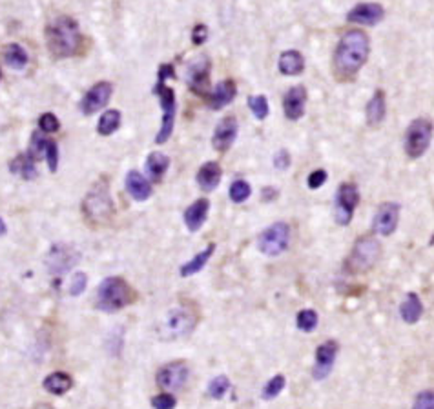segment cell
Instances as JSON below:
<instances>
[{
    "mask_svg": "<svg viewBox=\"0 0 434 409\" xmlns=\"http://www.w3.org/2000/svg\"><path fill=\"white\" fill-rule=\"evenodd\" d=\"M33 409H55V408H53V406H50V404H39V406H35Z\"/></svg>",
    "mask_w": 434,
    "mask_h": 409,
    "instance_id": "f907efd6",
    "label": "cell"
},
{
    "mask_svg": "<svg viewBox=\"0 0 434 409\" xmlns=\"http://www.w3.org/2000/svg\"><path fill=\"white\" fill-rule=\"evenodd\" d=\"M208 211H210V200L199 199L194 204L188 206L185 211V224L188 231L196 233L203 228V224L207 222Z\"/></svg>",
    "mask_w": 434,
    "mask_h": 409,
    "instance_id": "44dd1931",
    "label": "cell"
},
{
    "mask_svg": "<svg viewBox=\"0 0 434 409\" xmlns=\"http://www.w3.org/2000/svg\"><path fill=\"white\" fill-rule=\"evenodd\" d=\"M248 108L252 109L254 117L258 118V120H265V118L269 117L270 111L269 98L265 97V95H254V97L248 98Z\"/></svg>",
    "mask_w": 434,
    "mask_h": 409,
    "instance_id": "836d02e7",
    "label": "cell"
},
{
    "mask_svg": "<svg viewBox=\"0 0 434 409\" xmlns=\"http://www.w3.org/2000/svg\"><path fill=\"white\" fill-rule=\"evenodd\" d=\"M385 108H387V106H385V91L378 89V91H374V95H372V98L367 104L369 126L376 128V126H380V124L383 122V118H385Z\"/></svg>",
    "mask_w": 434,
    "mask_h": 409,
    "instance_id": "484cf974",
    "label": "cell"
},
{
    "mask_svg": "<svg viewBox=\"0 0 434 409\" xmlns=\"http://www.w3.org/2000/svg\"><path fill=\"white\" fill-rule=\"evenodd\" d=\"M223 177L221 166L217 162H207L203 164L199 171H197V184L203 191H214L219 186Z\"/></svg>",
    "mask_w": 434,
    "mask_h": 409,
    "instance_id": "603a6c76",
    "label": "cell"
},
{
    "mask_svg": "<svg viewBox=\"0 0 434 409\" xmlns=\"http://www.w3.org/2000/svg\"><path fill=\"white\" fill-rule=\"evenodd\" d=\"M360 204V191L358 186L352 182H345L340 186L336 195V222L340 225L351 224L354 210Z\"/></svg>",
    "mask_w": 434,
    "mask_h": 409,
    "instance_id": "30bf717a",
    "label": "cell"
},
{
    "mask_svg": "<svg viewBox=\"0 0 434 409\" xmlns=\"http://www.w3.org/2000/svg\"><path fill=\"white\" fill-rule=\"evenodd\" d=\"M135 298H137V293L124 278H121V276H108L99 286L95 307L99 311L115 313L121 311L123 307L130 306V304H134Z\"/></svg>",
    "mask_w": 434,
    "mask_h": 409,
    "instance_id": "3957f363",
    "label": "cell"
},
{
    "mask_svg": "<svg viewBox=\"0 0 434 409\" xmlns=\"http://www.w3.org/2000/svg\"><path fill=\"white\" fill-rule=\"evenodd\" d=\"M320 322V317L314 309H301L298 313V318H296V324H298V329L303 333H310L314 331L316 326Z\"/></svg>",
    "mask_w": 434,
    "mask_h": 409,
    "instance_id": "d6a6232c",
    "label": "cell"
},
{
    "mask_svg": "<svg viewBox=\"0 0 434 409\" xmlns=\"http://www.w3.org/2000/svg\"><path fill=\"white\" fill-rule=\"evenodd\" d=\"M214 251H216V244H208L207 250H203L201 253H197L192 261H188L186 264L181 266V276H192L199 273L203 267L207 266V262L210 261V256L214 255Z\"/></svg>",
    "mask_w": 434,
    "mask_h": 409,
    "instance_id": "f1b7e54d",
    "label": "cell"
},
{
    "mask_svg": "<svg viewBox=\"0 0 434 409\" xmlns=\"http://www.w3.org/2000/svg\"><path fill=\"white\" fill-rule=\"evenodd\" d=\"M154 93L159 95V104L163 109V120H161V129L157 137H155V144H165L168 138L174 133V126H176V113H177V102H176V91L168 86H155Z\"/></svg>",
    "mask_w": 434,
    "mask_h": 409,
    "instance_id": "8992f818",
    "label": "cell"
},
{
    "mask_svg": "<svg viewBox=\"0 0 434 409\" xmlns=\"http://www.w3.org/2000/svg\"><path fill=\"white\" fill-rule=\"evenodd\" d=\"M433 137V126L425 118H416L411 122L405 135V151L411 159H420L427 151Z\"/></svg>",
    "mask_w": 434,
    "mask_h": 409,
    "instance_id": "ba28073f",
    "label": "cell"
},
{
    "mask_svg": "<svg viewBox=\"0 0 434 409\" xmlns=\"http://www.w3.org/2000/svg\"><path fill=\"white\" fill-rule=\"evenodd\" d=\"M371 44L369 36L362 30H351L343 33L334 53V67L341 77H354L367 62Z\"/></svg>",
    "mask_w": 434,
    "mask_h": 409,
    "instance_id": "6da1fadb",
    "label": "cell"
},
{
    "mask_svg": "<svg viewBox=\"0 0 434 409\" xmlns=\"http://www.w3.org/2000/svg\"><path fill=\"white\" fill-rule=\"evenodd\" d=\"M307 104V89L303 86L290 87L283 98L285 117L289 120H300L305 115Z\"/></svg>",
    "mask_w": 434,
    "mask_h": 409,
    "instance_id": "d6986e66",
    "label": "cell"
},
{
    "mask_svg": "<svg viewBox=\"0 0 434 409\" xmlns=\"http://www.w3.org/2000/svg\"><path fill=\"white\" fill-rule=\"evenodd\" d=\"M413 409H434L433 391H431V389H427V391H422V393L416 397V400H414Z\"/></svg>",
    "mask_w": 434,
    "mask_h": 409,
    "instance_id": "7bdbcfd3",
    "label": "cell"
},
{
    "mask_svg": "<svg viewBox=\"0 0 434 409\" xmlns=\"http://www.w3.org/2000/svg\"><path fill=\"white\" fill-rule=\"evenodd\" d=\"M236 95H238V86H236V82L228 78V80H223L212 93H208L207 98L210 108L223 109L232 102Z\"/></svg>",
    "mask_w": 434,
    "mask_h": 409,
    "instance_id": "7402d4cb",
    "label": "cell"
},
{
    "mask_svg": "<svg viewBox=\"0 0 434 409\" xmlns=\"http://www.w3.org/2000/svg\"><path fill=\"white\" fill-rule=\"evenodd\" d=\"M177 399L170 393H161L155 395L152 399V408L154 409H176Z\"/></svg>",
    "mask_w": 434,
    "mask_h": 409,
    "instance_id": "ab89813d",
    "label": "cell"
},
{
    "mask_svg": "<svg viewBox=\"0 0 434 409\" xmlns=\"http://www.w3.org/2000/svg\"><path fill=\"white\" fill-rule=\"evenodd\" d=\"M400 315H402L403 322L407 324H416L424 315V304L420 300V297L416 293H409L405 300L402 302L400 306Z\"/></svg>",
    "mask_w": 434,
    "mask_h": 409,
    "instance_id": "d4e9b609",
    "label": "cell"
},
{
    "mask_svg": "<svg viewBox=\"0 0 434 409\" xmlns=\"http://www.w3.org/2000/svg\"><path fill=\"white\" fill-rule=\"evenodd\" d=\"M185 80L192 91L201 97H208L210 89V58L208 56H199L192 62L186 69Z\"/></svg>",
    "mask_w": 434,
    "mask_h": 409,
    "instance_id": "8fae6325",
    "label": "cell"
},
{
    "mask_svg": "<svg viewBox=\"0 0 434 409\" xmlns=\"http://www.w3.org/2000/svg\"><path fill=\"white\" fill-rule=\"evenodd\" d=\"M39 128L44 131V133H55L61 128V122L59 118L53 115V113H44L41 118H39Z\"/></svg>",
    "mask_w": 434,
    "mask_h": 409,
    "instance_id": "f35d334b",
    "label": "cell"
},
{
    "mask_svg": "<svg viewBox=\"0 0 434 409\" xmlns=\"http://www.w3.org/2000/svg\"><path fill=\"white\" fill-rule=\"evenodd\" d=\"M73 388V379L68 373H62V371H55V373L48 375L44 379V389L48 393L52 395H64L68 393L70 389Z\"/></svg>",
    "mask_w": 434,
    "mask_h": 409,
    "instance_id": "83f0119b",
    "label": "cell"
},
{
    "mask_svg": "<svg viewBox=\"0 0 434 409\" xmlns=\"http://www.w3.org/2000/svg\"><path fill=\"white\" fill-rule=\"evenodd\" d=\"M28 53L26 49L19 44H10L4 47V62L13 69H24L28 66Z\"/></svg>",
    "mask_w": 434,
    "mask_h": 409,
    "instance_id": "1f68e13d",
    "label": "cell"
},
{
    "mask_svg": "<svg viewBox=\"0 0 434 409\" xmlns=\"http://www.w3.org/2000/svg\"><path fill=\"white\" fill-rule=\"evenodd\" d=\"M238 120L234 117H225L221 122L217 124L216 131H214L212 144L214 149L219 151V153H225L228 149L232 148V144L236 142L238 138Z\"/></svg>",
    "mask_w": 434,
    "mask_h": 409,
    "instance_id": "e0dca14e",
    "label": "cell"
},
{
    "mask_svg": "<svg viewBox=\"0 0 434 409\" xmlns=\"http://www.w3.org/2000/svg\"><path fill=\"white\" fill-rule=\"evenodd\" d=\"M124 186H126V191L134 200L137 202H145L152 197L154 190H152V184L148 182V179H145L139 171H128L126 175V180H124Z\"/></svg>",
    "mask_w": 434,
    "mask_h": 409,
    "instance_id": "ffe728a7",
    "label": "cell"
},
{
    "mask_svg": "<svg viewBox=\"0 0 434 409\" xmlns=\"http://www.w3.org/2000/svg\"><path fill=\"white\" fill-rule=\"evenodd\" d=\"M290 242V225L287 222H276L259 235L258 247L267 256H278L287 251Z\"/></svg>",
    "mask_w": 434,
    "mask_h": 409,
    "instance_id": "52a82bcc",
    "label": "cell"
},
{
    "mask_svg": "<svg viewBox=\"0 0 434 409\" xmlns=\"http://www.w3.org/2000/svg\"><path fill=\"white\" fill-rule=\"evenodd\" d=\"M121 111L117 109H108V111L103 113V117L99 118L97 124V133L103 135V137H110L114 135L121 126Z\"/></svg>",
    "mask_w": 434,
    "mask_h": 409,
    "instance_id": "4dcf8cb0",
    "label": "cell"
},
{
    "mask_svg": "<svg viewBox=\"0 0 434 409\" xmlns=\"http://www.w3.org/2000/svg\"><path fill=\"white\" fill-rule=\"evenodd\" d=\"M327 179H329V175H327L325 169H316L312 173L309 175V180H307V184H309L310 190H318L321 186L325 184Z\"/></svg>",
    "mask_w": 434,
    "mask_h": 409,
    "instance_id": "ee69618b",
    "label": "cell"
},
{
    "mask_svg": "<svg viewBox=\"0 0 434 409\" xmlns=\"http://www.w3.org/2000/svg\"><path fill=\"white\" fill-rule=\"evenodd\" d=\"M188 377H190V366L185 360H176V362H168L157 371L155 382L159 388L168 389V391H179L185 388Z\"/></svg>",
    "mask_w": 434,
    "mask_h": 409,
    "instance_id": "9c48e42d",
    "label": "cell"
},
{
    "mask_svg": "<svg viewBox=\"0 0 434 409\" xmlns=\"http://www.w3.org/2000/svg\"><path fill=\"white\" fill-rule=\"evenodd\" d=\"M380 256H382L380 242L374 236H362V239H358L351 255L347 258V272L352 273V275H362V273L371 272L380 261Z\"/></svg>",
    "mask_w": 434,
    "mask_h": 409,
    "instance_id": "5b68a950",
    "label": "cell"
},
{
    "mask_svg": "<svg viewBox=\"0 0 434 409\" xmlns=\"http://www.w3.org/2000/svg\"><path fill=\"white\" fill-rule=\"evenodd\" d=\"M6 230H8V228H6V222L2 219H0V236L6 235Z\"/></svg>",
    "mask_w": 434,
    "mask_h": 409,
    "instance_id": "681fc988",
    "label": "cell"
},
{
    "mask_svg": "<svg viewBox=\"0 0 434 409\" xmlns=\"http://www.w3.org/2000/svg\"><path fill=\"white\" fill-rule=\"evenodd\" d=\"M400 222V206L396 202H385L378 208L374 220H372V230L376 235L389 236L393 235Z\"/></svg>",
    "mask_w": 434,
    "mask_h": 409,
    "instance_id": "7c38bea8",
    "label": "cell"
},
{
    "mask_svg": "<svg viewBox=\"0 0 434 409\" xmlns=\"http://www.w3.org/2000/svg\"><path fill=\"white\" fill-rule=\"evenodd\" d=\"M228 389H230V380L225 375H219V377H216L212 382L208 384V395L214 400H221L227 395Z\"/></svg>",
    "mask_w": 434,
    "mask_h": 409,
    "instance_id": "74e56055",
    "label": "cell"
},
{
    "mask_svg": "<svg viewBox=\"0 0 434 409\" xmlns=\"http://www.w3.org/2000/svg\"><path fill=\"white\" fill-rule=\"evenodd\" d=\"M10 169H11V173L21 175L24 180H33V179H37V175H39L37 166H35V160L31 159L28 153L19 155V157L10 164Z\"/></svg>",
    "mask_w": 434,
    "mask_h": 409,
    "instance_id": "f546056e",
    "label": "cell"
},
{
    "mask_svg": "<svg viewBox=\"0 0 434 409\" xmlns=\"http://www.w3.org/2000/svg\"><path fill=\"white\" fill-rule=\"evenodd\" d=\"M194 324H196V317L194 313H190V309H172L166 317V331L174 337H183V335H188V333L194 329Z\"/></svg>",
    "mask_w": 434,
    "mask_h": 409,
    "instance_id": "ac0fdd59",
    "label": "cell"
},
{
    "mask_svg": "<svg viewBox=\"0 0 434 409\" xmlns=\"http://www.w3.org/2000/svg\"><path fill=\"white\" fill-rule=\"evenodd\" d=\"M338 351H340V346H338L336 340H327L316 349V362L314 368H312V377L316 380L327 379L329 375L332 373V368H334V362L338 358Z\"/></svg>",
    "mask_w": 434,
    "mask_h": 409,
    "instance_id": "4fadbf2b",
    "label": "cell"
},
{
    "mask_svg": "<svg viewBox=\"0 0 434 409\" xmlns=\"http://www.w3.org/2000/svg\"><path fill=\"white\" fill-rule=\"evenodd\" d=\"M383 16H385L383 5L376 4V2H363L349 11L347 21L354 22V24H363V26H376L378 22H382Z\"/></svg>",
    "mask_w": 434,
    "mask_h": 409,
    "instance_id": "2e32d148",
    "label": "cell"
},
{
    "mask_svg": "<svg viewBox=\"0 0 434 409\" xmlns=\"http://www.w3.org/2000/svg\"><path fill=\"white\" fill-rule=\"evenodd\" d=\"M88 286V276L86 273H75L72 278V284H70V295L72 297H79V295H83L84 289Z\"/></svg>",
    "mask_w": 434,
    "mask_h": 409,
    "instance_id": "60d3db41",
    "label": "cell"
},
{
    "mask_svg": "<svg viewBox=\"0 0 434 409\" xmlns=\"http://www.w3.org/2000/svg\"><path fill=\"white\" fill-rule=\"evenodd\" d=\"M170 77H176V73H174V66L172 64H165V66L159 67V78H157V84L155 86H165L166 78Z\"/></svg>",
    "mask_w": 434,
    "mask_h": 409,
    "instance_id": "7dc6e473",
    "label": "cell"
},
{
    "mask_svg": "<svg viewBox=\"0 0 434 409\" xmlns=\"http://www.w3.org/2000/svg\"><path fill=\"white\" fill-rule=\"evenodd\" d=\"M44 159L48 160L50 171H52V173H55V171H57V168H59V146H57V142H53V140H50V142H48Z\"/></svg>",
    "mask_w": 434,
    "mask_h": 409,
    "instance_id": "b9f144b4",
    "label": "cell"
},
{
    "mask_svg": "<svg viewBox=\"0 0 434 409\" xmlns=\"http://www.w3.org/2000/svg\"><path fill=\"white\" fill-rule=\"evenodd\" d=\"M278 195V191L272 190V188H267V190H263V200H272Z\"/></svg>",
    "mask_w": 434,
    "mask_h": 409,
    "instance_id": "c3c4849f",
    "label": "cell"
},
{
    "mask_svg": "<svg viewBox=\"0 0 434 409\" xmlns=\"http://www.w3.org/2000/svg\"><path fill=\"white\" fill-rule=\"evenodd\" d=\"M285 384H287V380H285L283 375H276V377H272L269 382L265 384L263 393H261L263 400H274L285 389Z\"/></svg>",
    "mask_w": 434,
    "mask_h": 409,
    "instance_id": "8d00e7d4",
    "label": "cell"
},
{
    "mask_svg": "<svg viewBox=\"0 0 434 409\" xmlns=\"http://www.w3.org/2000/svg\"><path fill=\"white\" fill-rule=\"evenodd\" d=\"M278 66L285 77H294V75H301L305 69V58L300 52L289 49V52L281 53Z\"/></svg>",
    "mask_w": 434,
    "mask_h": 409,
    "instance_id": "cb8c5ba5",
    "label": "cell"
},
{
    "mask_svg": "<svg viewBox=\"0 0 434 409\" xmlns=\"http://www.w3.org/2000/svg\"><path fill=\"white\" fill-rule=\"evenodd\" d=\"M48 49L55 58H68L81 52L83 35L72 16H57L46 27Z\"/></svg>",
    "mask_w": 434,
    "mask_h": 409,
    "instance_id": "7a4b0ae2",
    "label": "cell"
},
{
    "mask_svg": "<svg viewBox=\"0 0 434 409\" xmlns=\"http://www.w3.org/2000/svg\"><path fill=\"white\" fill-rule=\"evenodd\" d=\"M79 262V253L73 250L72 245L66 244H57L53 245L50 253H48L46 264L48 269L55 275H61V273H66L68 269H72L75 264Z\"/></svg>",
    "mask_w": 434,
    "mask_h": 409,
    "instance_id": "5bb4252c",
    "label": "cell"
},
{
    "mask_svg": "<svg viewBox=\"0 0 434 409\" xmlns=\"http://www.w3.org/2000/svg\"><path fill=\"white\" fill-rule=\"evenodd\" d=\"M250 193H252V188H250V184H248L247 180H236V182H232V186H230V190H228L230 200L236 202V204H243L245 200L250 197Z\"/></svg>",
    "mask_w": 434,
    "mask_h": 409,
    "instance_id": "e575fe53",
    "label": "cell"
},
{
    "mask_svg": "<svg viewBox=\"0 0 434 409\" xmlns=\"http://www.w3.org/2000/svg\"><path fill=\"white\" fill-rule=\"evenodd\" d=\"M84 219L92 225H106L114 219L115 208L106 182H97L83 200Z\"/></svg>",
    "mask_w": 434,
    "mask_h": 409,
    "instance_id": "277c9868",
    "label": "cell"
},
{
    "mask_svg": "<svg viewBox=\"0 0 434 409\" xmlns=\"http://www.w3.org/2000/svg\"><path fill=\"white\" fill-rule=\"evenodd\" d=\"M112 93H114V86L110 82H97L81 100V111L84 115L97 113L99 109H103L110 102Z\"/></svg>",
    "mask_w": 434,
    "mask_h": 409,
    "instance_id": "9a60e30c",
    "label": "cell"
},
{
    "mask_svg": "<svg viewBox=\"0 0 434 409\" xmlns=\"http://www.w3.org/2000/svg\"><path fill=\"white\" fill-rule=\"evenodd\" d=\"M274 166L276 169H279V171H285V169H289L290 166V153L287 151V149H281V151H278L274 157Z\"/></svg>",
    "mask_w": 434,
    "mask_h": 409,
    "instance_id": "bcb514c9",
    "label": "cell"
},
{
    "mask_svg": "<svg viewBox=\"0 0 434 409\" xmlns=\"http://www.w3.org/2000/svg\"><path fill=\"white\" fill-rule=\"evenodd\" d=\"M48 142H50V138H46V137H44V135L33 133V137H31L30 151H28V155H30L31 159L35 160V162H37V160L44 159V153H46Z\"/></svg>",
    "mask_w": 434,
    "mask_h": 409,
    "instance_id": "d590c367",
    "label": "cell"
},
{
    "mask_svg": "<svg viewBox=\"0 0 434 409\" xmlns=\"http://www.w3.org/2000/svg\"><path fill=\"white\" fill-rule=\"evenodd\" d=\"M168 168H170V159L166 155L159 153V151H154V153L148 155V159H146V171H148V177L154 182H161V180L165 179Z\"/></svg>",
    "mask_w": 434,
    "mask_h": 409,
    "instance_id": "4316f807",
    "label": "cell"
},
{
    "mask_svg": "<svg viewBox=\"0 0 434 409\" xmlns=\"http://www.w3.org/2000/svg\"><path fill=\"white\" fill-rule=\"evenodd\" d=\"M0 78H2V73H0Z\"/></svg>",
    "mask_w": 434,
    "mask_h": 409,
    "instance_id": "816d5d0a",
    "label": "cell"
},
{
    "mask_svg": "<svg viewBox=\"0 0 434 409\" xmlns=\"http://www.w3.org/2000/svg\"><path fill=\"white\" fill-rule=\"evenodd\" d=\"M208 38V27L205 24H197L194 30H192V41L196 46H201L203 42Z\"/></svg>",
    "mask_w": 434,
    "mask_h": 409,
    "instance_id": "f6af8a7d",
    "label": "cell"
}]
</instances>
